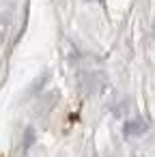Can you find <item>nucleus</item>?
Here are the masks:
<instances>
[{
    "mask_svg": "<svg viewBox=\"0 0 155 157\" xmlns=\"http://www.w3.org/2000/svg\"><path fill=\"white\" fill-rule=\"evenodd\" d=\"M146 129H149V125H146L142 118H136V121H131V123L125 125V136H140V133H144Z\"/></svg>",
    "mask_w": 155,
    "mask_h": 157,
    "instance_id": "1",
    "label": "nucleus"
}]
</instances>
